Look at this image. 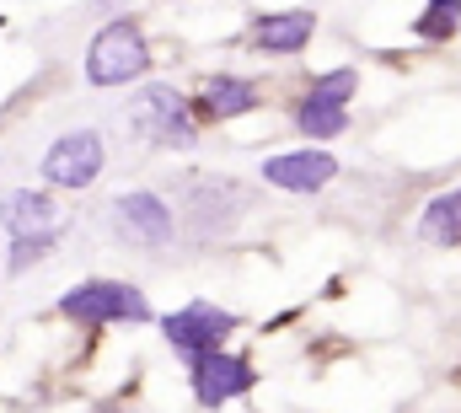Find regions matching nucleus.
Masks as SVG:
<instances>
[{
	"label": "nucleus",
	"mask_w": 461,
	"mask_h": 413,
	"mask_svg": "<svg viewBox=\"0 0 461 413\" xmlns=\"http://www.w3.org/2000/svg\"><path fill=\"white\" fill-rule=\"evenodd\" d=\"M145 65H150V43H145L134 16H113L86 49V81L92 87H123V81L145 76Z\"/></svg>",
	"instance_id": "nucleus-1"
},
{
	"label": "nucleus",
	"mask_w": 461,
	"mask_h": 413,
	"mask_svg": "<svg viewBox=\"0 0 461 413\" xmlns=\"http://www.w3.org/2000/svg\"><path fill=\"white\" fill-rule=\"evenodd\" d=\"M59 317H70V322H150L156 311L145 301V290H134L123 280H86L70 296H59Z\"/></svg>",
	"instance_id": "nucleus-2"
},
{
	"label": "nucleus",
	"mask_w": 461,
	"mask_h": 413,
	"mask_svg": "<svg viewBox=\"0 0 461 413\" xmlns=\"http://www.w3.org/2000/svg\"><path fill=\"white\" fill-rule=\"evenodd\" d=\"M230 327H236V317H230L226 307H210V301H188V307H177V311L161 317V333H167V344H172L183 360L215 354L230 338Z\"/></svg>",
	"instance_id": "nucleus-3"
},
{
	"label": "nucleus",
	"mask_w": 461,
	"mask_h": 413,
	"mask_svg": "<svg viewBox=\"0 0 461 413\" xmlns=\"http://www.w3.org/2000/svg\"><path fill=\"white\" fill-rule=\"evenodd\" d=\"M103 161H108L103 134H92V129H70V134H59V140L49 145V156H43V178H49L54 188H92L97 172H103Z\"/></svg>",
	"instance_id": "nucleus-4"
},
{
	"label": "nucleus",
	"mask_w": 461,
	"mask_h": 413,
	"mask_svg": "<svg viewBox=\"0 0 461 413\" xmlns=\"http://www.w3.org/2000/svg\"><path fill=\"white\" fill-rule=\"evenodd\" d=\"M134 129H140L145 140L167 145V151L194 145V118H188V103H183V92H172V87H145V92L134 97Z\"/></svg>",
	"instance_id": "nucleus-5"
},
{
	"label": "nucleus",
	"mask_w": 461,
	"mask_h": 413,
	"mask_svg": "<svg viewBox=\"0 0 461 413\" xmlns=\"http://www.w3.org/2000/svg\"><path fill=\"white\" fill-rule=\"evenodd\" d=\"M113 231L118 242H129V247H145V252H161L167 242H172V209H167V199L161 194H123V199H113Z\"/></svg>",
	"instance_id": "nucleus-6"
},
{
	"label": "nucleus",
	"mask_w": 461,
	"mask_h": 413,
	"mask_svg": "<svg viewBox=\"0 0 461 413\" xmlns=\"http://www.w3.org/2000/svg\"><path fill=\"white\" fill-rule=\"evenodd\" d=\"M188 381H194V398H199L204 408H221V403H230V398L252 392L258 371H252V360L215 349V354H199V360H188Z\"/></svg>",
	"instance_id": "nucleus-7"
},
{
	"label": "nucleus",
	"mask_w": 461,
	"mask_h": 413,
	"mask_svg": "<svg viewBox=\"0 0 461 413\" xmlns=\"http://www.w3.org/2000/svg\"><path fill=\"white\" fill-rule=\"evenodd\" d=\"M339 178V161H333V151H285V156H268L263 161V183H274V188H285V194H317V188H328Z\"/></svg>",
	"instance_id": "nucleus-8"
},
{
	"label": "nucleus",
	"mask_w": 461,
	"mask_h": 413,
	"mask_svg": "<svg viewBox=\"0 0 461 413\" xmlns=\"http://www.w3.org/2000/svg\"><path fill=\"white\" fill-rule=\"evenodd\" d=\"M54 220H59V209H54V194H43V188H16L0 199V225L11 231V242L43 236V231H54Z\"/></svg>",
	"instance_id": "nucleus-9"
},
{
	"label": "nucleus",
	"mask_w": 461,
	"mask_h": 413,
	"mask_svg": "<svg viewBox=\"0 0 461 413\" xmlns=\"http://www.w3.org/2000/svg\"><path fill=\"white\" fill-rule=\"evenodd\" d=\"M317 32V16L312 11H279V16H258L252 27V43L268 49V54H301Z\"/></svg>",
	"instance_id": "nucleus-10"
},
{
	"label": "nucleus",
	"mask_w": 461,
	"mask_h": 413,
	"mask_svg": "<svg viewBox=\"0 0 461 413\" xmlns=\"http://www.w3.org/2000/svg\"><path fill=\"white\" fill-rule=\"evenodd\" d=\"M258 107V87L241 81V76H210L204 92H199V113L204 118H241Z\"/></svg>",
	"instance_id": "nucleus-11"
},
{
	"label": "nucleus",
	"mask_w": 461,
	"mask_h": 413,
	"mask_svg": "<svg viewBox=\"0 0 461 413\" xmlns=\"http://www.w3.org/2000/svg\"><path fill=\"white\" fill-rule=\"evenodd\" d=\"M419 236H424V242H435V247L461 242V188L440 194V199H429L424 220H419Z\"/></svg>",
	"instance_id": "nucleus-12"
},
{
	"label": "nucleus",
	"mask_w": 461,
	"mask_h": 413,
	"mask_svg": "<svg viewBox=\"0 0 461 413\" xmlns=\"http://www.w3.org/2000/svg\"><path fill=\"white\" fill-rule=\"evenodd\" d=\"M295 129H301L306 140H333V134H344V129H348V107L301 97V107H295Z\"/></svg>",
	"instance_id": "nucleus-13"
},
{
	"label": "nucleus",
	"mask_w": 461,
	"mask_h": 413,
	"mask_svg": "<svg viewBox=\"0 0 461 413\" xmlns=\"http://www.w3.org/2000/svg\"><path fill=\"white\" fill-rule=\"evenodd\" d=\"M413 32H419V38H429V43L456 38V32H461V0H429V5H424V16L413 22Z\"/></svg>",
	"instance_id": "nucleus-14"
},
{
	"label": "nucleus",
	"mask_w": 461,
	"mask_h": 413,
	"mask_svg": "<svg viewBox=\"0 0 461 413\" xmlns=\"http://www.w3.org/2000/svg\"><path fill=\"white\" fill-rule=\"evenodd\" d=\"M59 242V231H43V236H22V242H11V252H5V269L11 274H22V269H32L38 258H49V247Z\"/></svg>",
	"instance_id": "nucleus-15"
},
{
	"label": "nucleus",
	"mask_w": 461,
	"mask_h": 413,
	"mask_svg": "<svg viewBox=\"0 0 461 413\" xmlns=\"http://www.w3.org/2000/svg\"><path fill=\"white\" fill-rule=\"evenodd\" d=\"M92 413H118V408H113V403H97V408H92Z\"/></svg>",
	"instance_id": "nucleus-16"
},
{
	"label": "nucleus",
	"mask_w": 461,
	"mask_h": 413,
	"mask_svg": "<svg viewBox=\"0 0 461 413\" xmlns=\"http://www.w3.org/2000/svg\"><path fill=\"white\" fill-rule=\"evenodd\" d=\"M97 5H123V0H97Z\"/></svg>",
	"instance_id": "nucleus-17"
}]
</instances>
